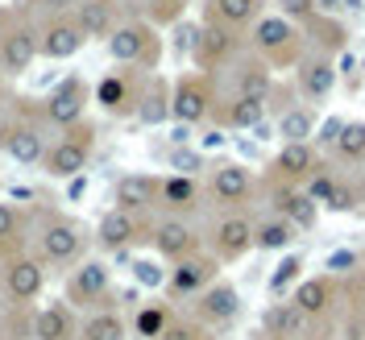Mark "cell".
<instances>
[{
    "label": "cell",
    "instance_id": "50",
    "mask_svg": "<svg viewBox=\"0 0 365 340\" xmlns=\"http://www.w3.org/2000/svg\"><path fill=\"white\" fill-rule=\"evenodd\" d=\"M9 104H13V88H9V75L0 71V113H4Z\"/></svg>",
    "mask_w": 365,
    "mask_h": 340
},
{
    "label": "cell",
    "instance_id": "7",
    "mask_svg": "<svg viewBox=\"0 0 365 340\" xmlns=\"http://www.w3.org/2000/svg\"><path fill=\"white\" fill-rule=\"evenodd\" d=\"M216 75H204V71H187L170 83V120L179 125H207L212 113H216Z\"/></svg>",
    "mask_w": 365,
    "mask_h": 340
},
{
    "label": "cell",
    "instance_id": "51",
    "mask_svg": "<svg viewBox=\"0 0 365 340\" xmlns=\"http://www.w3.org/2000/svg\"><path fill=\"white\" fill-rule=\"evenodd\" d=\"M319 13H336V9H344V0H316Z\"/></svg>",
    "mask_w": 365,
    "mask_h": 340
},
{
    "label": "cell",
    "instance_id": "13",
    "mask_svg": "<svg viewBox=\"0 0 365 340\" xmlns=\"http://www.w3.org/2000/svg\"><path fill=\"white\" fill-rule=\"evenodd\" d=\"M150 245L158 253L162 262H182V257H191V253H200L204 245V237H200V228L191 225L187 216H162L158 225H150Z\"/></svg>",
    "mask_w": 365,
    "mask_h": 340
},
{
    "label": "cell",
    "instance_id": "6",
    "mask_svg": "<svg viewBox=\"0 0 365 340\" xmlns=\"http://www.w3.org/2000/svg\"><path fill=\"white\" fill-rule=\"evenodd\" d=\"M108 54L116 67H137V71H158L162 63V29L150 25L145 17L120 21L108 38Z\"/></svg>",
    "mask_w": 365,
    "mask_h": 340
},
{
    "label": "cell",
    "instance_id": "41",
    "mask_svg": "<svg viewBox=\"0 0 365 340\" xmlns=\"http://www.w3.org/2000/svg\"><path fill=\"white\" fill-rule=\"evenodd\" d=\"M299 278H303V257H299V253H287V257L278 262V270L270 274V295L282 299L291 291V282H299Z\"/></svg>",
    "mask_w": 365,
    "mask_h": 340
},
{
    "label": "cell",
    "instance_id": "38",
    "mask_svg": "<svg viewBox=\"0 0 365 340\" xmlns=\"http://www.w3.org/2000/svg\"><path fill=\"white\" fill-rule=\"evenodd\" d=\"M0 340H34V307L29 303H9V311H0Z\"/></svg>",
    "mask_w": 365,
    "mask_h": 340
},
{
    "label": "cell",
    "instance_id": "11",
    "mask_svg": "<svg viewBox=\"0 0 365 340\" xmlns=\"http://www.w3.org/2000/svg\"><path fill=\"white\" fill-rule=\"evenodd\" d=\"M88 104H91V88L83 75H67L50 88V96H42V113L50 120V129H71L75 120L88 116Z\"/></svg>",
    "mask_w": 365,
    "mask_h": 340
},
{
    "label": "cell",
    "instance_id": "17",
    "mask_svg": "<svg viewBox=\"0 0 365 340\" xmlns=\"http://www.w3.org/2000/svg\"><path fill=\"white\" fill-rule=\"evenodd\" d=\"M237 316H241V295L225 278H216L207 291H200V295L191 299V319H200L204 328H225Z\"/></svg>",
    "mask_w": 365,
    "mask_h": 340
},
{
    "label": "cell",
    "instance_id": "46",
    "mask_svg": "<svg viewBox=\"0 0 365 340\" xmlns=\"http://www.w3.org/2000/svg\"><path fill=\"white\" fill-rule=\"evenodd\" d=\"M170 170H175V175H200V170H204V154H200V150H187V145H175Z\"/></svg>",
    "mask_w": 365,
    "mask_h": 340
},
{
    "label": "cell",
    "instance_id": "49",
    "mask_svg": "<svg viewBox=\"0 0 365 340\" xmlns=\"http://www.w3.org/2000/svg\"><path fill=\"white\" fill-rule=\"evenodd\" d=\"M341 129H344V120H341V116H328V120H324V129H319V145H336Z\"/></svg>",
    "mask_w": 365,
    "mask_h": 340
},
{
    "label": "cell",
    "instance_id": "34",
    "mask_svg": "<svg viewBox=\"0 0 365 340\" xmlns=\"http://www.w3.org/2000/svg\"><path fill=\"white\" fill-rule=\"evenodd\" d=\"M262 4H266V0H212V4H207V17L241 34V29H250V25L262 17Z\"/></svg>",
    "mask_w": 365,
    "mask_h": 340
},
{
    "label": "cell",
    "instance_id": "19",
    "mask_svg": "<svg viewBox=\"0 0 365 340\" xmlns=\"http://www.w3.org/2000/svg\"><path fill=\"white\" fill-rule=\"evenodd\" d=\"M141 237H150V228L141 225L137 212H125V207H108L100 216V225H96V241H100V249H108V253H125Z\"/></svg>",
    "mask_w": 365,
    "mask_h": 340
},
{
    "label": "cell",
    "instance_id": "43",
    "mask_svg": "<svg viewBox=\"0 0 365 340\" xmlns=\"http://www.w3.org/2000/svg\"><path fill=\"white\" fill-rule=\"evenodd\" d=\"M361 204V191L353 187L349 179H332V191H328V200H324V207H332V212H353V207Z\"/></svg>",
    "mask_w": 365,
    "mask_h": 340
},
{
    "label": "cell",
    "instance_id": "15",
    "mask_svg": "<svg viewBox=\"0 0 365 340\" xmlns=\"http://www.w3.org/2000/svg\"><path fill=\"white\" fill-rule=\"evenodd\" d=\"M83 46H88V34L79 29V21L71 13L38 21V54H42L46 63H67Z\"/></svg>",
    "mask_w": 365,
    "mask_h": 340
},
{
    "label": "cell",
    "instance_id": "8",
    "mask_svg": "<svg viewBox=\"0 0 365 340\" xmlns=\"http://www.w3.org/2000/svg\"><path fill=\"white\" fill-rule=\"evenodd\" d=\"M67 303L83 307V311H100V307H116L113 303V266L100 257H83L79 266L67 270Z\"/></svg>",
    "mask_w": 365,
    "mask_h": 340
},
{
    "label": "cell",
    "instance_id": "36",
    "mask_svg": "<svg viewBox=\"0 0 365 340\" xmlns=\"http://www.w3.org/2000/svg\"><path fill=\"white\" fill-rule=\"evenodd\" d=\"M170 319H175V311H170V303H141L133 311V324H129V332L141 340H158L166 328H170Z\"/></svg>",
    "mask_w": 365,
    "mask_h": 340
},
{
    "label": "cell",
    "instance_id": "4",
    "mask_svg": "<svg viewBox=\"0 0 365 340\" xmlns=\"http://www.w3.org/2000/svg\"><path fill=\"white\" fill-rule=\"evenodd\" d=\"M42 54H38V21L21 13L17 4L13 9H0V71L9 79H17L34 67Z\"/></svg>",
    "mask_w": 365,
    "mask_h": 340
},
{
    "label": "cell",
    "instance_id": "22",
    "mask_svg": "<svg viewBox=\"0 0 365 340\" xmlns=\"http://www.w3.org/2000/svg\"><path fill=\"white\" fill-rule=\"evenodd\" d=\"M158 187L162 179L154 175H145V170H133V175H120L113 187V207H125V212H150V207H158Z\"/></svg>",
    "mask_w": 365,
    "mask_h": 340
},
{
    "label": "cell",
    "instance_id": "10",
    "mask_svg": "<svg viewBox=\"0 0 365 340\" xmlns=\"http://www.w3.org/2000/svg\"><path fill=\"white\" fill-rule=\"evenodd\" d=\"M46 266L42 257L34 249H25L21 257H13V262H4L0 266V291H4V299L9 303H38L42 299V291H46Z\"/></svg>",
    "mask_w": 365,
    "mask_h": 340
},
{
    "label": "cell",
    "instance_id": "45",
    "mask_svg": "<svg viewBox=\"0 0 365 340\" xmlns=\"http://www.w3.org/2000/svg\"><path fill=\"white\" fill-rule=\"evenodd\" d=\"M353 270H361V253H353V249H332L328 257H324V274H353Z\"/></svg>",
    "mask_w": 365,
    "mask_h": 340
},
{
    "label": "cell",
    "instance_id": "53",
    "mask_svg": "<svg viewBox=\"0 0 365 340\" xmlns=\"http://www.w3.org/2000/svg\"><path fill=\"white\" fill-rule=\"evenodd\" d=\"M361 63H365V58H361Z\"/></svg>",
    "mask_w": 365,
    "mask_h": 340
},
{
    "label": "cell",
    "instance_id": "52",
    "mask_svg": "<svg viewBox=\"0 0 365 340\" xmlns=\"http://www.w3.org/2000/svg\"><path fill=\"white\" fill-rule=\"evenodd\" d=\"M316 340H324V336H316Z\"/></svg>",
    "mask_w": 365,
    "mask_h": 340
},
{
    "label": "cell",
    "instance_id": "25",
    "mask_svg": "<svg viewBox=\"0 0 365 340\" xmlns=\"http://www.w3.org/2000/svg\"><path fill=\"white\" fill-rule=\"evenodd\" d=\"M307 328H312V316L303 307H295L291 299H278L262 311V332L270 340H303Z\"/></svg>",
    "mask_w": 365,
    "mask_h": 340
},
{
    "label": "cell",
    "instance_id": "26",
    "mask_svg": "<svg viewBox=\"0 0 365 340\" xmlns=\"http://www.w3.org/2000/svg\"><path fill=\"white\" fill-rule=\"evenodd\" d=\"M71 17L88 34V42H108L113 29L120 25V4L116 0H79Z\"/></svg>",
    "mask_w": 365,
    "mask_h": 340
},
{
    "label": "cell",
    "instance_id": "31",
    "mask_svg": "<svg viewBox=\"0 0 365 340\" xmlns=\"http://www.w3.org/2000/svg\"><path fill=\"white\" fill-rule=\"evenodd\" d=\"M232 67V63H228ZM274 91V71L262 63V58H245V63H237L232 67V91L228 96H250V100H270Z\"/></svg>",
    "mask_w": 365,
    "mask_h": 340
},
{
    "label": "cell",
    "instance_id": "35",
    "mask_svg": "<svg viewBox=\"0 0 365 340\" xmlns=\"http://www.w3.org/2000/svg\"><path fill=\"white\" fill-rule=\"evenodd\" d=\"M295 232L299 228L287 220V216H266L253 225V249H266V253H278V249H291L295 245Z\"/></svg>",
    "mask_w": 365,
    "mask_h": 340
},
{
    "label": "cell",
    "instance_id": "3",
    "mask_svg": "<svg viewBox=\"0 0 365 340\" xmlns=\"http://www.w3.org/2000/svg\"><path fill=\"white\" fill-rule=\"evenodd\" d=\"M303 29L295 21H287L282 13H262L257 21L250 25V46L253 54L266 63L270 71H287V67H299L303 63Z\"/></svg>",
    "mask_w": 365,
    "mask_h": 340
},
{
    "label": "cell",
    "instance_id": "14",
    "mask_svg": "<svg viewBox=\"0 0 365 340\" xmlns=\"http://www.w3.org/2000/svg\"><path fill=\"white\" fill-rule=\"evenodd\" d=\"M220 278V262L212 257V253H191V257H182L175 262L170 270H166V295L170 299H195L200 291H207L212 282Z\"/></svg>",
    "mask_w": 365,
    "mask_h": 340
},
{
    "label": "cell",
    "instance_id": "5",
    "mask_svg": "<svg viewBox=\"0 0 365 340\" xmlns=\"http://www.w3.org/2000/svg\"><path fill=\"white\" fill-rule=\"evenodd\" d=\"M91 150H96V125L88 116L75 120L71 129H58V137H50V150L42 158V170L50 179H75V175H88Z\"/></svg>",
    "mask_w": 365,
    "mask_h": 340
},
{
    "label": "cell",
    "instance_id": "1",
    "mask_svg": "<svg viewBox=\"0 0 365 340\" xmlns=\"http://www.w3.org/2000/svg\"><path fill=\"white\" fill-rule=\"evenodd\" d=\"M50 120L42 113V100H17L0 113V150L17 166H42L50 150Z\"/></svg>",
    "mask_w": 365,
    "mask_h": 340
},
{
    "label": "cell",
    "instance_id": "40",
    "mask_svg": "<svg viewBox=\"0 0 365 340\" xmlns=\"http://www.w3.org/2000/svg\"><path fill=\"white\" fill-rule=\"evenodd\" d=\"M332 150L344 162H365V120H344V129H341Z\"/></svg>",
    "mask_w": 365,
    "mask_h": 340
},
{
    "label": "cell",
    "instance_id": "2",
    "mask_svg": "<svg viewBox=\"0 0 365 340\" xmlns=\"http://www.w3.org/2000/svg\"><path fill=\"white\" fill-rule=\"evenodd\" d=\"M34 253L50 270H71L88 253V228L63 212H34Z\"/></svg>",
    "mask_w": 365,
    "mask_h": 340
},
{
    "label": "cell",
    "instance_id": "18",
    "mask_svg": "<svg viewBox=\"0 0 365 340\" xmlns=\"http://www.w3.org/2000/svg\"><path fill=\"white\" fill-rule=\"evenodd\" d=\"M253 249V220L245 212H228L212 225V257L228 266V262H241Z\"/></svg>",
    "mask_w": 365,
    "mask_h": 340
},
{
    "label": "cell",
    "instance_id": "48",
    "mask_svg": "<svg viewBox=\"0 0 365 340\" xmlns=\"http://www.w3.org/2000/svg\"><path fill=\"white\" fill-rule=\"evenodd\" d=\"M133 278L141 282V287H166V270H162L158 262H150V257L133 262Z\"/></svg>",
    "mask_w": 365,
    "mask_h": 340
},
{
    "label": "cell",
    "instance_id": "23",
    "mask_svg": "<svg viewBox=\"0 0 365 340\" xmlns=\"http://www.w3.org/2000/svg\"><path fill=\"white\" fill-rule=\"evenodd\" d=\"M316 166H319V158H316V145L312 141H282V150L270 162L274 182H295V187H303V179Z\"/></svg>",
    "mask_w": 365,
    "mask_h": 340
},
{
    "label": "cell",
    "instance_id": "33",
    "mask_svg": "<svg viewBox=\"0 0 365 340\" xmlns=\"http://www.w3.org/2000/svg\"><path fill=\"white\" fill-rule=\"evenodd\" d=\"M129 336V324L116 307H100V311H88L79 319V336L75 340H125Z\"/></svg>",
    "mask_w": 365,
    "mask_h": 340
},
{
    "label": "cell",
    "instance_id": "37",
    "mask_svg": "<svg viewBox=\"0 0 365 340\" xmlns=\"http://www.w3.org/2000/svg\"><path fill=\"white\" fill-rule=\"evenodd\" d=\"M307 34H312V42L319 46V54H328V58L349 50V29L332 21V13H319L316 21L307 25Z\"/></svg>",
    "mask_w": 365,
    "mask_h": 340
},
{
    "label": "cell",
    "instance_id": "29",
    "mask_svg": "<svg viewBox=\"0 0 365 340\" xmlns=\"http://www.w3.org/2000/svg\"><path fill=\"white\" fill-rule=\"evenodd\" d=\"M79 336V319L67 299L63 303H46L34 311V340H75Z\"/></svg>",
    "mask_w": 365,
    "mask_h": 340
},
{
    "label": "cell",
    "instance_id": "44",
    "mask_svg": "<svg viewBox=\"0 0 365 340\" xmlns=\"http://www.w3.org/2000/svg\"><path fill=\"white\" fill-rule=\"evenodd\" d=\"M158 340H216V336H212V328H204L200 319H179L175 316L170 328H166Z\"/></svg>",
    "mask_w": 365,
    "mask_h": 340
},
{
    "label": "cell",
    "instance_id": "32",
    "mask_svg": "<svg viewBox=\"0 0 365 340\" xmlns=\"http://www.w3.org/2000/svg\"><path fill=\"white\" fill-rule=\"evenodd\" d=\"M137 120H141V125H150V129H158V125L170 120V79L158 75V71L145 79L141 104H137Z\"/></svg>",
    "mask_w": 365,
    "mask_h": 340
},
{
    "label": "cell",
    "instance_id": "39",
    "mask_svg": "<svg viewBox=\"0 0 365 340\" xmlns=\"http://www.w3.org/2000/svg\"><path fill=\"white\" fill-rule=\"evenodd\" d=\"M278 137H282V141H312V137H316V113L303 108V104L287 108L282 120H278Z\"/></svg>",
    "mask_w": 365,
    "mask_h": 340
},
{
    "label": "cell",
    "instance_id": "21",
    "mask_svg": "<svg viewBox=\"0 0 365 340\" xmlns=\"http://www.w3.org/2000/svg\"><path fill=\"white\" fill-rule=\"evenodd\" d=\"M336 299H341V282L332 278V274H312V278H299L295 291H291V303L303 307L312 319L328 316L332 307H336Z\"/></svg>",
    "mask_w": 365,
    "mask_h": 340
},
{
    "label": "cell",
    "instance_id": "27",
    "mask_svg": "<svg viewBox=\"0 0 365 340\" xmlns=\"http://www.w3.org/2000/svg\"><path fill=\"white\" fill-rule=\"evenodd\" d=\"M212 120H216L220 129H228V133L257 129V125L266 120V104H262V100H250V96H225V100H216Z\"/></svg>",
    "mask_w": 365,
    "mask_h": 340
},
{
    "label": "cell",
    "instance_id": "42",
    "mask_svg": "<svg viewBox=\"0 0 365 340\" xmlns=\"http://www.w3.org/2000/svg\"><path fill=\"white\" fill-rule=\"evenodd\" d=\"M79 0H17V9L29 13L34 21H46V17H63V13H75Z\"/></svg>",
    "mask_w": 365,
    "mask_h": 340
},
{
    "label": "cell",
    "instance_id": "20",
    "mask_svg": "<svg viewBox=\"0 0 365 340\" xmlns=\"http://www.w3.org/2000/svg\"><path fill=\"white\" fill-rule=\"evenodd\" d=\"M34 245V212L17 204H0V266L21 257Z\"/></svg>",
    "mask_w": 365,
    "mask_h": 340
},
{
    "label": "cell",
    "instance_id": "28",
    "mask_svg": "<svg viewBox=\"0 0 365 340\" xmlns=\"http://www.w3.org/2000/svg\"><path fill=\"white\" fill-rule=\"evenodd\" d=\"M336 58H328V54H303V63L295 67V83H299V91L307 96V100H324L328 91L336 88Z\"/></svg>",
    "mask_w": 365,
    "mask_h": 340
},
{
    "label": "cell",
    "instance_id": "16",
    "mask_svg": "<svg viewBox=\"0 0 365 340\" xmlns=\"http://www.w3.org/2000/svg\"><path fill=\"white\" fill-rule=\"evenodd\" d=\"M253 191H257V179H253V170L245 162H220V166H212V175H207V195L225 207L250 204Z\"/></svg>",
    "mask_w": 365,
    "mask_h": 340
},
{
    "label": "cell",
    "instance_id": "9",
    "mask_svg": "<svg viewBox=\"0 0 365 340\" xmlns=\"http://www.w3.org/2000/svg\"><path fill=\"white\" fill-rule=\"evenodd\" d=\"M154 71H137V67H116L108 71L96 91H91V100L104 108L108 116L116 120H125V116H137V104H141V91H145V79H150Z\"/></svg>",
    "mask_w": 365,
    "mask_h": 340
},
{
    "label": "cell",
    "instance_id": "30",
    "mask_svg": "<svg viewBox=\"0 0 365 340\" xmlns=\"http://www.w3.org/2000/svg\"><path fill=\"white\" fill-rule=\"evenodd\" d=\"M274 212L287 216L295 228H312L319 216V204L295 182H274Z\"/></svg>",
    "mask_w": 365,
    "mask_h": 340
},
{
    "label": "cell",
    "instance_id": "47",
    "mask_svg": "<svg viewBox=\"0 0 365 340\" xmlns=\"http://www.w3.org/2000/svg\"><path fill=\"white\" fill-rule=\"evenodd\" d=\"M282 17L287 21H303V29L319 17V9H316V0H282Z\"/></svg>",
    "mask_w": 365,
    "mask_h": 340
},
{
    "label": "cell",
    "instance_id": "24",
    "mask_svg": "<svg viewBox=\"0 0 365 340\" xmlns=\"http://www.w3.org/2000/svg\"><path fill=\"white\" fill-rule=\"evenodd\" d=\"M158 207H166V216H191L204 207V187L195 175H166L158 187Z\"/></svg>",
    "mask_w": 365,
    "mask_h": 340
},
{
    "label": "cell",
    "instance_id": "12",
    "mask_svg": "<svg viewBox=\"0 0 365 340\" xmlns=\"http://www.w3.org/2000/svg\"><path fill=\"white\" fill-rule=\"evenodd\" d=\"M237 42H241V34H237V29H228V25H220V21H212V17H207V21L195 29V46H191L195 67L204 71V75L225 71L228 63L237 58Z\"/></svg>",
    "mask_w": 365,
    "mask_h": 340
}]
</instances>
